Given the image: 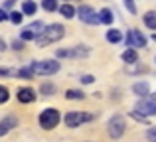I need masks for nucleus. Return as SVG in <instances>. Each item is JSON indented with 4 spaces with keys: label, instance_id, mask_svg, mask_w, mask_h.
<instances>
[{
    "label": "nucleus",
    "instance_id": "f257e3e1",
    "mask_svg": "<svg viewBox=\"0 0 156 142\" xmlns=\"http://www.w3.org/2000/svg\"><path fill=\"white\" fill-rule=\"evenodd\" d=\"M63 36H65L63 26H59V24H50V26L44 28V32L40 36H36V43H38V47H46L48 43L57 42V40H61Z\"/></svg>",
    "mask_w": 156,
    "mask_h": 142
},
{
    "label": "nucleus",
    "instance_id": "f03ea898",
    "mask_svg": "<svg viewBox=\"0 0 156 142\" xmlns=\"http://www.w3.org/2000/svg\"><path fill=\"white\" fill-rule=\"evenodd\" d=\"M30 67H32V71H34V75H53V73L59 71V63L53 61V59H46V61H34Z\"/></svg>",
    "mask_w": 156,
    "mask_h": 142
},
{
    "label": "nucleus",
    "instance_id": "7ed1b4c3",
    "mask_svg": "<svg viewBox=\"0 0 156 142\" xmlns=\"http://www.w3.org/2000/svg\"><path fill=\"white\" fill-rule=\"evenodd\" d=\"M57 123H59V111H55V109H46V111H42V115H40V124H42L46 130L57 126Z\"/></svg>",
    "mask_w": 156,
    "mask_h": 142
},
{
    "label": "nucleus",
    "instance_id": "20e7f679",
    "mask_svg": "<svg viewBox=\"0 0 156 142\" xmlns=\"http://www.w3.org/2000/svg\"><path fill=\"white\" fill-rule=\"evenodd\" d=\"M107 130H109V134L113 136V138H121L122 134H125V119L122 116H113V119L109 120V124H107Z\"/></svg>",
    "mask_w": 156,
    "mask_h": 142
},
{
    "label": "nucleus",
    "instance_id": "39448f33",
    "mask_svg": "<svg viewBox=\"0 0 156 142\" xmlns=\"http://www.w3.org/2000/svg\"><path fill=\"white\" fill-rule=\"evenodd\" d=\"M77 16H79L81 22L85 24H99V14H95V10H93L91 6H87V4H83V6L77 8Z\"/></svg>",
    "mask_w": 156,
    "mask_h": 142
},
{
    "label": "nucleus",
    "instance_id": "423d86ee",
    "mask_svg": "<svg viewBox=\"0 0 156 142\" xmlns=\"http://www.w3.org/2000/svg\"><path fill=\"white\" fill-rule=\"evenodd\" d=\"M87 120H91V115L89 113H67L65 115V124H67L69 128H75V126H79V124H83V123H87Z\"/></svg>",
    "mask_w": 156,
    "mask_h": 142
},
{
    "label": "nucleus",
    "instance_id": "0eeeda50",
    "mask_svg": "<svg viewBox=\"0 0 156 142\" xmlns=\"http://www.w3.org/2000/svg\"><path fill=\"white\" fill-rule=\"evenodd\" d=\"M44 32V24L42 22H34V24H30L28 28H24L22 30V34H20V40L22 42H30V40H36V36H40Z\"/></svg>",
    "mask_w": 156,
    "mask_h": 142
},
{
    "label": "nucleus",
    "instance_id": "6e6552de",
    "mask_svg": "<svg viewBox=\"0 0 156 142\" xmlns=\"http://www.w3.org/2000/svg\"><path fill=\"white\" fill-rule=\"evenodd\" d=\"M136 111H138V115H142V116H150V115H156V99H142V101H138L136 103Z\"/></svg>",
    "mask_w": 156,
    "mask_h": 142
},
{
    "label": "nucleus",
    "instance_id": "1a4fd4ad",
    "mask_svg": "<svg viewBox=\"0 0 156 142\" xmlns=\"http://www.w3.org/2000/svg\"><path fill=\"white\" fill-rule=\"evenodd\" d=\"M89 55V50L85 46L71 47V50H57V57H85Z\"/></svg>",
    "mask_w": 156,
    "mask_h": 142
},
{
    "label": "nucleus",
    "instance_id": "9d476101",
    "mask_svg": "<svg viewBox=\"0 0 156 142\" xmlns=\"http://www.w3.org/2000/svg\"><path fill=\"white\" fill-rule=\"evenodd\" d=\"M129 46L130 47H144V43H146V40H144V36L140 34L138 30H130L129 32Z\"/></svg>",
    "mask_w": 156,
    "mask_h": 142
},
{
    "label": "nucleus",
    "instance_id": "9b49d317",
    "mask_svg": "<svg viewBox=\"0 0 156 142\" xmlns=\"http://www.w3.org/2000/svg\"><path fill=\"white\" fill-rule=\"evenodd\" d=\"M16 124H18V119H16V116H12V115L6 116V119H2V120H0V136H4L6 132H10Z\"/></svg>",
    "mask_w": 156,
    "mask_h": 142
},
{
    "label": "nucleus",
    "instance_id": "f8f14e48",
    "mask_svg": "<svg viewBox=\"0 0 156 142\" xmlns=\"http://www.w3.org/2000/svg\"><path fill=\"white\" fill-rule=\"evenodd\" d=\"M18 101H20V103H34V101H36L34 89H30V87L20 89V91H18Z\"/></svg>",
    "mask_w": 156,
    "mask_h": 142
},
{
    "label": "nucleus",
    "instance_id": "ddd939ff",
    "mask_svg": "<svg viewBox=\"0 0 156 142\" xmlns=\"http://www.w3.org/2000/svg\"><path fill=\"white\" fill-rule=\"evenodd\" d=\"M122 61L125 63H136L138 61V54L134 51V47H129L126 51H122Z\"/></svg>",
    "mask_w": 156,
    "mask_h": 142
},
{
    "label": "nucleus",
    "instance_id": "4468645a",
    "mask_svg": "<svg viewBox=\"0 0 156 142\" xmlns=\"http://www.w3.org/2000/svg\"><path fill=\"white\" fill-rule=\"evenodd\" d=\"M133 91L136 93L138 97H146L148 95V83H146V81H140V83H134V87H133Z\"/></svg>",
    "mask_w": 156,
    "mask_h": 142
},
{
    "label": "nucleus",
    "instance_id": "2eb2a0df",
    "mask_svg": "<svg viewBox=\"0 0 156 142\" xmlns=\"http://www.w3.org/2000/svg\"><path fill=\"white\" fill-rule=\"evenodd\" d=\"M142 18H144V24H146V28H150V30H156V12H146L144 16H142Z\"/></svg>",
    "mask_w": 156,
    "mask_h": 142
},
{
    "label": "nucleus",
    "instance_id": "dca6fc26",
    "mask_svg": "<svg viewBox=\"0 0 156 142\" xmlns=\"http://www.w3.org/2000/svg\"><path fill=\"white\" fill-rule=\"evenodd\" d=\"M121 40H122V32L121 30H109V32H107V42L119 43Z\"/></svg>",
    "mask_w": 156,
    "mask_h": 142
},
{
    "label": "nucleus",
    "instance_id": "f3484780",
    "mask_svg": "<svg viewBox=\"0 0 156 142\" xmlns=\"http://www.w3.org/2000/svg\"><path fill=\"white\" fill-rule=\"evenodd\" d=\"M59 14L65 16V18H73V16H75V8H73L71 4H61L59 6Z\"/></svg>",
    "mask_w": 156,
    "mask_h": 142
},
{
    "label": "nucleus",
    "instance_id": "a211bd4d",
    "mask_svg": "<svg viewBox=\"0 0 156 142\" xmlns=\"http://www.w3.org/2000/svg\"><path fill=\"white\" fill-rule=\"evenodd\" d=\"M113 12L111 10H107V8H103V10L99 12V22H103V24H113Z\"/></svg>",
    "mask_w": 156,
    "mask_h": 142
},
{
    "label": "nucleus",
    "instance_id": "6ab92c4d",
    "mask_svg": "<svg viewBox=\"0 0 156 142\" xmlns=\"http://www.w3.org/2000/svg\"><path fill=\"white\" fill-rule=\"evenodd\" d=\"M22 12H24V14H34V12H36V4L34 2H32V0H26V2H24L22 4Z\"/></svg>",
    "mask_w": 156,
    "mask_h": 142
},
{
    "label": "nucleus",
    "instance_id": "aec40b11",
    "mask_svg": "<svg viewBox=\"0 0 156 142\" xmlns=\"http://www.w3.org/2000/svg\"><path fill=\"white\" fill-rule=\"evenodd\" d=\"M42 6H44V10H48V12L57 10V2H55V0H44Z\"/></svg>",
    "mask_w": 156,
    "mask_h": 142
},
{
    "label": "nucleus",
    "instance_id": "412c9836",
    "mask_svg": "<svg viewBox=\"0 0 156 142\" xmlns=\"http://www.w3.org/2000/svg\"><path fill=\"white\" fill-rule=\"evenodd\" d=\"M65 97H67V99H79V101H81L85 95H83L81 91H73V89H69V91L65 93Z\"/></svg>",
    "mask_w": 156,
    "mask_h": 142
},
{
    "label": "nucleus",
    "instance_id": "4be33fe9",
    "mask_svg": "<svg viewBox=\"0 0 156 142\" xmlns=\"http://www.w3.org/2000/svg\"><path fill=\"white\" fill-rule=\"evenodd\" d=\"M18 75L26 79V77H34V71H32V67H22V69L18 71Z\"/></svg>",
    "mask_w": 156,
    "mask_h": 142
},
{
    "label": "nucleus",
    "instance_id": "5701e85b",
    "mask_svg": "<svg viewBox=\"0 0 156 142\" xmlns=\"http://www.w3.org/2000/svg\"><path fill=\"white\" fill-rule=\"evenodd\" d=\"M8 18L12 20V24H20L22 22V12H12V14H8Z\"/></svg>",
    "mask_w": 156,
    "mask_h": 142
},
{
    "label": "nucleus",
    "instance_id": "b1692460",
    "mask_svg": "<svg viewBox=\"0 0 156 142\" xmlns=\"http://www.w3.org/2000/svg\"><path fill=\"white\" fill-rule=\"evenodd\" d=\"M8 97H10V95H8V89L0 85V105H2V103H6V101H8Z\"/></svg>",
    "mask_w": 156,
    "mask_h": 142
},
{
    "label": "nucleus",
    "instance_id": "393cba45",
    "mask_svg": "<svg viewBox=\"0 0 156 142\" xmlns=\"http://www.w3.org/2000/svg\"><path fill=\"white\" fill-rule=\"evenodd\" d=\"M125 6L130 14H136V6H134V0H125Z\"/></svg>",
    "mask_w": 156,
    "mask_h": 142
},
{
    "label": "nucleus",
    "instance_id": "a878e982",
    "mask_svg": "<svg viewBox=\"0 0 156 142\" xmlns=\"http://www.w3.org/2000/svg\"><path fill=\"white\" fill-rule=\"evenodd\" d=\"M146 138L152 140V142H156V126H150L148 130H146Z\"/></svg>",
    "mask_w": 156,
    "mask_h": 142
},
{
    "label": "nucleus",
    "instance_id": "bb28decb",
    "mask_svg": "<svg viewBox=\"0 0 156 142\" xmlns=\"http://www.w3.org/2000/svg\"><path fill=\"white\" fill-rule=\"evenodd\" d=\"M42 93H44V95H51L53 87H51V85H42Z\"/></svg>",
    "mask_w": 156,
    "mask_h": 142
},
{
    "label": "nucleus",
    "instance_id": "cd10ccee",
    "mask_svg": "<svg viewBox=\"0 0 156 142\" xmlns=\"http://www.w3.org/2000/svg\"><path fill=\"white\" fill-rule=\"evenodd\" d=\"M93 81H95L93 75H83V77H81V83H93Z\"/></svg>",
    "mask_w": 156,
    "mask_h": 142
},
{
    "label": "nucleus",
    "instance_id": "c85d7f7f",
    "mask_svg": "<svg viewBox=\"0 0 156 142\" xmlns=\"http://www.w3.org/2000/svg\"><path fill=\"white\" fill-rule=\"evenodd\" d=\"M12 47H14V50H22V40H16V42H12Z\"/></svg>",
    "mask_w": 156,
    "mask_h": 142
},
{
    "label": "nucleus",
    "instance_id": "c756f323",
    "mask_svg": "<svg viewBox=\"0 0 156 142\" xmlns=\"http://www.w3.org/2000/svg\"><path fill=\"white\" fill-rule=\"evenodd\" d=\"M6 18H8V16H6V12H4L2 8H0V22H4V20H6Z\"/></svg>",
    "mask_w": 156,
    "mask_h": 142
},
{
    "label": "nucleus",
    "instance_id": "7c9ffc66",
    "mask_svg": "<svg viewBox=\"0 0 156 142\" xmlns=\"http://www.w3.org/2000/svg\"><path fill=\"white\" fill-rule=\"evenodd\" d=\"M4 50H6V43H4L2 38H0V51H4Z\"/></svg>",
    "mask_w": 156,
    "mask_h": 142
},
{
    "label": "nucleus",
    "instance_id": "2f4dec72",
    "mask_svg": "<svg viewBox=\"0 0 156 142\" xmlns=\"http://www.w3.org/2000/svg\"><path fill=\"white\" fill-rule=\"evenodd\" d=\"M14 2H16V0H6V8H12V6H14Z\"/></svg>",
    "mask_w": 156,
    "mask_h": 142
},
{
    "label": "nucleus",
    "instance_id": "473e14b6",
    "mask_svg": "<svg viewBox=\"0 0 156 142\" xmlns=\"http://www.w3.org/2000/svg\"><path fill=\"white\" fill-rule=\"evenodd\" d=\"M152 40H154V42H156V34H152Z\"/></svg>",
    "mask_w": 156,
    "mask_h": 142
},
{
    "label": "nucleus",
    "instance_id": "72a5a7b5",
    "mask_svg": "<svg viewBox=\"0 0 156 142\" xmlns=\"http://www.w3.org/2000/svg\"><path fill=\"white\" fill-rule=\"evenodd\" d=\"M152 99H156V93H154V95H152Z\"/></svg>",
    "mask_w": 156,
    "mask_h": 142
}]
</instances>
